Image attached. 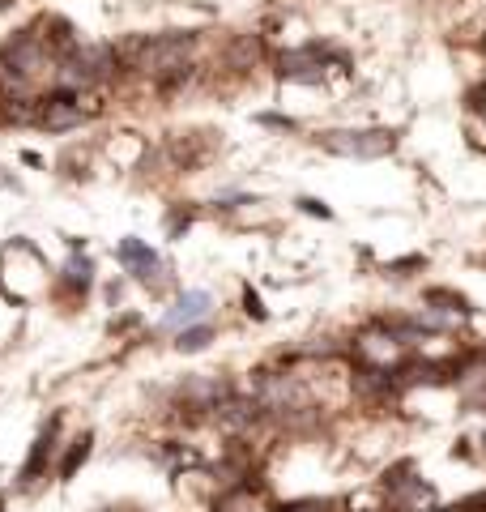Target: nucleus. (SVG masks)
I'll return each mask as SVG.
<instances>
[{
  "label": "nucleus",
  "mask_w": 486,
  "mask_h": 512,
  "mask_svg": "<svg viewBox=\"0 0 486 512\" xmlns=\"http://www.w3.org/2000/svg\"><path fill=\"white\" fill-rule=\"evenodd\" d=\"M320 150H329L337 158H359V163H376L397 150V133L393 128H329L320 133Z\"/></svg>",
  "instance_id": "f257e3e1"
},
{
  "label": "nucleus",
  "mask_w": 486,
  "mask_h": 512,
  "mask_svg": "<svg viewBox=\"0 0 486 512\" xmlns=\"http://www.w3.org/2000/svg\"><path fill=\"white\" fill-rule=\"evenodd\" d=\"M350 350H354V363H359V367H376V372H393V367H401L405 359H410V342H405L401 333L388 325V320L363 329Z\"/></svg>",
  "instance_id": "f03ea898"
},
{
  "label": "nucleus",
  "mask_w": 486,
  "mask_h": 512,
  "mask_svg": "<svg viewBox=\"0 0 486 512\" xmlns=\"http://www.w3.org/2000/svg\"><path fill=\"white\" fill-rule=\"evenodd\" d=\"M116 261L124 265V274L133 282H141L150 295H162L171 286V269L162 265V256L145 244V239H137V235L120 239V244H116Z\"/></svg>",
  "instance_id": "7ed1b4c3"
},
{
  "label": "nucleus",
  "mask_w": 486,
  "mask_h": 512,
  "mask_svg": "<svg viewBox=\"0 0 486 512\" xmlns=\"http://www.w3.org/2000/svg\"><path fill=\"white\" fill-rule=\"evenodd\" d=\"M329 60H337V52H333V47H324V43L290 47V52L278 56V77H282V82H299V86H320Z\"/></svg>",
  "instance_id": "20e7f679"
},
{
  "label": "nucleus",
  "mask_w": 486,
  "mask_h": 512,
  "mask_svg": "<svg viewBox=\"0 0 486 512\" xmlns=\"http://www.w3.org/2000/svg\"><path fill=\"white\" fill-rule=\"evenodd\" d=\"M90 120V111L81 107V94H69V90H52V94H39V116H35V128L43 133H73Z\"/></svg>",
  "instance_id": "39448f33"
},
{
  "label": "nucleus",
  "mask_w": 486,
  "mask_h": 512,
  "mask_svg": "<svg viewBox=\"0 0 486 512\" xmlns=\"http://www.w3.org/2000/svg\"><path fill=\"white\" fill-rule=\"evenodd\" d=\"M209 312H214V299H209L205 291H184L167 312H162V325L158 329L162 333H180L188 325H201V320H209Z\"/></svg>",
  "instance_id": "423d86ee"
},
{
  "label": "nucleus",
  "mask_w": 486,
  "mask_h": 512,
  "mask_svg": "<svg viewBox=\"0 0 486 512\" xmlns=\"http://www.w3.org/2000/svg\"><path fill=\"white\" fill-rule=\"evenodd\" d=\"M56 436H60V419H47L43 431L35 436V444H30V457H26V466L18 474V483L30 487V483H39L43 470L52 466V457H56Z\"/></svg>",
  "instance_id": "0eeeda50"
},
{
  "label": "nucleus",
  "mask_w": 486,
  "mask_h": 512,
  "mask_svg": "<svg viewBox=\"0 0 486 512\" xmlns=\"http://www.w3.org/2000/svg\"><path fill=\"white\" fill-rule=\"evenodd\" d=\"M457 393L465 406L474 410H486V355H465L457 359Z\"/></svg>",
  "instance_id": "6e6552de"
},
{
  "label": "nucleus",
  "mask_w": 486,
  "mask_h": 512,
  "mask_svg": "<svg viewBox=\"0 0 486 512\" xmlns=\"http://www.w3.org/2000/svg\"><path fill=\"white\" fill-rule=\"evenodd\" d=\"M60 286H64L69 295H86L90 286H94V261H90L86 252L73 248V256H69V261H64V269H60Z\"/></svg>",
  "instance_id": "1a4fd4ad"
},
{
  "label": "nucleus",
  "mask_w": 486,
  "mask_h": 512,
  "mask_svg": "<svg viewBox=\"0 0 486 512\" xmlns=\"http://www.w3.org/2000/svg\"><path fill=\"white\" fill-rule=\"evenodd\" d=\"M90 448H94V436H90V431H81V436H77V440H73V444L60 453V461H56V474H60V478H73L81 466H86Z\"/></svg>",
  "instance_id": "9d476101"
},
{
  "label": "nucleus",
  "mask_w": 486,
  "mask_h": 512,
  "mask_svg": "<svg viewBox=\"0 0 486 512\" xmlns=\"http://www.w3.org/2000/svg\"><path fill=\"white\" fill-rule=\"evenodd\" d=\"M209 342H214V329H209L205 320H201V325H188V329L175 333V350H180V355H197V350H205Z\"/></svg>",
  "instance_id": "9b49d317"
},
{
  "label": "nucleus",
  "mask_w": 486,
  "mask_h": 512,
  "mask_svg": "<svg viewBox=\"0 0 486 512\" xmlns=\"http://www.w3.org/2000/svg\"><path fill=\"white\" fill-rule=\"evenodd\" d=\"M299 210H303V214H312V218H333L329 205L316 201V197H299Z\"/></svg>",
  "instance_id": "f8f14e48"
},
{
  "label": "nucleus",
  "mask_w": 486,
  "mask_h": 512,
  "mask_svg": "<svg viewBox=\"0 0 486 512\" xmlns=\"http://www.w3.org/2000/svg\"><path fill=\"white\" fill-rule=\"evenodd\" d=\"M282 512H333L329 500H299V504H286Z\"/></svg>",
  "instance_id": "ddd939ff"
},
{
  "label": "nucleus",
  "mask_w": 486,
  "mask_h": 512,
  "mask_svg": "<svg viewBox=\"0 0 486 512\" xmlns=\"http://www.w3.org/2000/svg\"><path fill=\"white\" fill-rule=\"evenodd\" d=\"M243 312H248L252 320H265V308H261V299H256L252 291H248V295H243Z\"/></svg>",
  "instance_id": "4468645a"
}]
</instances>
